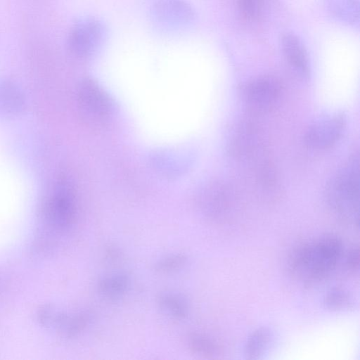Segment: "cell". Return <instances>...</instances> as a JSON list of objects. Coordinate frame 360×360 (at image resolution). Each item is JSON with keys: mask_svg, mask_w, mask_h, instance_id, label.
<instances>
[{"mask_svg": "<svg viewBox=\"0 0 360 360\" xmlns=\"http://www.w3.org/2000/svg\"><path fill=\"white\" fill-rule=\"evenodd\" d=\"M187 345L193 354L205 358H217L224 353L222 346L215 339L201 333H190Z\"/></svg>", "mask_w": 360, "mask_h": 360, "instance_id": "4fadbf2b", "label": "cell"}, {"mask_svg": "<svg viewBox=\"0 0 360 360\" xmlns=\"http://www.w3.org/2000/svg\"><path fill=\"white\" fill-rule=\"evenodd\" d=\"M281 46L285 62L293 72L303 79L311 75V66L307 50L299 37L287 32L281 38Z\"/></svg>", "mask_w": 360, "mask_h": 360, "instance_id": "9c48e42d", "label": "cell"}, {"mask_svg": "<svg viewBox=\"0 0 360 360\" xmlns=\"http://www.w3.org/2000/svg\"><path fill=\"white\" fill-rule=\"evenodd\" d=\"M274 340L273 332L266 327L255 329L247 338L243 355L248 359H259L270 349Z\"/></svg>", "mask_w": 360, "mask_h": 360, "instance_id": "7c38bea8", "label": "cell"}, {"mask_svg": "<svg viewBox=\"0 0 360 360\" xmlns=\"http://www.w3.org/2000/svg\"><path fill=\"white\" fill-rule=\"evenodd\" d=\"M157 22L168 27H184L194 17L193 11L184 0H160L154 6Z\"/></svg>", "mask_w": 360, "mask_h": 360, "instance_id": "30bf717a", "label": "cell"}, {"mask_svg": "<svg viewBox=\"0 0 360 360\" xmlns=\"http://www.w3.org/2000/svg\"><path fill=\"white\" fill-rule=\"evenodd\" d=\"M105 34V28L101 22L94 19L82 20L70 32L69 49L77 57H89L101 48Z\"/></svg>", "mask_w": 360, "mask_h": 360, "instance_id": "52a82bcc", "label": "cell"}, {"mask_svg": "<svg viewBox=\"0 0 360 360\" xmlns=\"http://www.w3.org/2000/svg\"><path fill=\"white\" fill-rule=\"evenodd\" d=\"M355 298L345 288L334 287L330 289L323 296V306L330 311H348L354 309Z\"/></svg>", "mask_w": 360, "mask_h": 360, "instance_id": "9a60e30c", "label": "cell"}, {"mask_svg": "<svg viewBox=\"0 0 360 360\" xmlns=\"http://www.w3.org/2000/svg\"><path fill=\"white\" fill-rule=\"evenodd\" d=\"M347 120L346 114L341 111L328 113L317 118L305 131V146L316 151H323L333 148L342 136Z\"/></svg>", "mask_w": 360, "mask_h": 360, "instance_id": "8992f818", "label": "cell"}, {"mask_svg": "<svg viewBox=\"0 0 360 360\" xmlns=\"http://www.w3.org/2000/svg\"><path fill=\"white\" fill-rule=\"evenodd\" d=\"M158 303L161 309L174 319L184 320L188 314V302L179 294L162 292L158 297Z\"/></svg>", "mask_w": 360, "mask_h": 360, "instance_id": "2e32d148", "label": "cell"}, {"mask_svg": "<svg viewBox=\"0 0 360 360\" xmlns=\"http://www.w3.org/2000/svg\"><path fill=\"white\" fill-rule=\"evenodd\" d=\"M241 98L246 108L255 114L270 112L280 101L283 86L276 77L261 76L243 83L239 88Z\"/></svg>", "mask_w": 360, "mask_h": 360, "instance_id": "277c9868", "label": "cell"}, {"mask_svg": "<svg viewBox=\"0 0 360 360\" xmlns=\"http://www.w3.org/2000/svg\"><path fill=\"white\" fill-rule=\"evenodd\" d=\"M91 316L87 313H81L75 316L69 323L68 333L75 335L82 331L88 325Z\"/></svg>", "mask_w": 360, "mask_h": 360, "instance_id": "7402d4cb", "label": "cell"}, {"mask_svg": "<svg viewBox=\"0 0 360 360\" xmlns=\"http://www.w3.org/2000/svg\"><path fill=\"white\" fill-rule=\"evenodd\" d=\"M343 255L342 240L333 234L326 235L295 248L289 255L288 268L295 279L311 287L333 273Z\"/></svg>", "mask_w": 360, "mask_h": 360, "instance_id": "6da1fadb", "label": "cell"}, {"mask_svg": "<svg viewBox=\"0 0 360 360\" xmlns=\"http://www.w3.org/2000/svg\"><path fill=\"white\" fill-rule=\"evenodd\" d=\"M153 167L162 175L176 177L184 171L188 165L185 151L181 150L162 149L152 154Z\"/></svg>", "mask_w": 360, "mask_h": 360, "instance_id": "8fae6325", "label": "cell"}, {"mask_svg": "<svg viewBox=\"0 0 360 360\" xmlns=\"http://www.w3.org/2000/svg\"><path fill=\"white\" fill-rule=\"evenodd\" d=\"M186 262L187 256L185 254H173L159 259L155 264L154 269L160 273H171L181 269Z\"/></svg>", "mask_w": 360, "mask_h": 360, "instance_id": "d6986e66", "label": "cell"}, {"mask_svg": "<svg viewBox=\"0 0 360 360\" xmlns=\"http://www.w3.org/2000/svg\"><path fill=\"white\" fill-rule=\"evenodd\" d=\"M129 279L126 274H115L102 278L98 283V291L108 298H117L126 293Z\"/></svg>", "mask_w": 360, "mask_h": 360, "instance_id": "e0dca14e", "label": "cell"}, {"mask_svg": "<svg viewBox=\"0 0 360 360\" xmlns=\"http://www.w3.org/2000/svg\"><path fill=\"white\" fill-rule=\"evenodd\" d=\"M23 106L24 98L20 91L11 82H0V113L15 115Z\"/></svg>", "mask_w": 360, "mask_h": 360, "instance_id": "5bb4252c", "label": "cell"}, {"mask_svg": "<svg viewBox=\"0 0 360 360\" xmlns=\"http://www.w3.org/2000/svg\"><path fill=\"white\" fill-rule=\"evenodd\" d=\"M326 198L330 209L340 220L359 227V153L351 155L330 180Z\"/></svg>", "mask_w": 360, "mask_h": 360, "instance_id": "7a4b0ae2", "label": "cell"}, {"mask_svg": "<svg viewBox=\"0 0 360 360\" xmlns=\"http://www.w3.org/2000/svg\"><path fill=\"white\" fill-rule=\"evenodd\" d=\"M77 102L82 115L90 124L95 126L107 122L113 112L112 100L91 78H86L80 82Z\"/></svg>", "mask_w": 360, "mask_h": 360, "instance_id": "5b68a950", "label": "cell"}, {"mask_svg": "<svg viewBox=\"0 0 360 360\" xmlns=\"http://www.w3.org/2000/svg\"><path fill=\"white\" fill-rule=\"evenodd\" d=\"M264 0H238L240 16L248 21H255L262 13Z\"/></svg>", "mask_w": 360, "mask_h": 360, "instance_id": "ffe728a7", "label": "cell"}, {"mask_svg": "<svg viewBox=\"0 0 360 360\" xmlns=\"http://www.w3.org/2000/svg\"><path fill=\"white\" fill-rule=\"evenodd\" d=\"M233 185L221 180L205 184L198 191L195 204L207 219L219 221L233 213L238 203V195Z\"/></svg>", "mask_w": 360, "mask_h": 360, "instance_id": "3957f363", "label": "cell"}, {"mask_svg": "<svg viewBox=\"0 0 360 360\" xmlns=\"http://www.w3.org/2000/svg\"><path fill=\"white\" fill-rule=\"evenodd\" d=\"M331 12L342 20L358 21V4L356 0H329Z\"/></svg>", "mask_w": 360, "mask_h": 360, "instance_id": "ac0fdd59", "label": "cell"}, {"mask_svg": "<svg viewBox=\"0 0 360 360\" xmlns=\"http://www.w3.org/2000/svg\"><path fill=\"white\" fill-rule=\"evenodd\" d=\"M44 212L48 219L60 228H67L74 221L76 206L73 190L65 181H60L46 200Z\"/></svg>", "mask_w": 360, "mask_h": 360, "instance_id": "ba28073f", "label": "cell"}, {"mask_svg": "<svg viewBox=\"0 0 360 360\" xmlns=\"http://www.w3.org/2000/svg\"><path fill=\"white\" fill-rule=\"evenodd\" d=\"M343 264L345 270L355 274L359 272V246L352 247L342 257Z\"/></svg>", "mask_w": 360, "mask_h": 360, "instance_id": "44dd1931", "label": "cell"}]
</instances>
